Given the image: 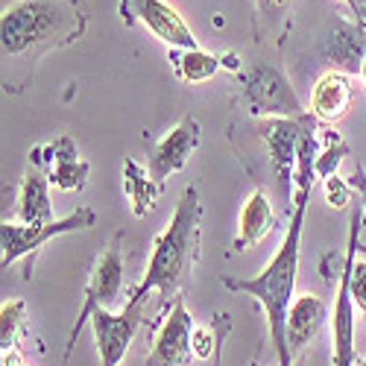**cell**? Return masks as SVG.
<instances>
[{"instance_id": "26", "label": "cell", "mask_w": 366, "mask_h": 366, "mask_svg": "<svg viewBox=\"0 0 366 366\" xmlns=\"http://www.w3.org/2000/svg\"><path fill=\"white\" fill-rule=\"evenodd\" d=\"M0 366H24V357H21V352H18V349H9V352H4V360H0Z\"/></svg>"}, {"instance_id": "27", "label": "cell", "mask_w": 366, "mask_h": 366, "mask_svg": "<svg viewBox=\"0 0 366 366\" xmlns=\"http://www.w3.org/2000/svg\"><path fill=\"white\" fill-rule=\"evenodd\" d=\"M352 15L357 18V24L366 29V0H355V9H352Z\"/></svg>"}, {"instance_id": "31", "label": "cell", "mask_w": 366, "mask_h": 366, "mask_svg": "<svg viewBox=\"0 0 366 366\" xmlns=\"http://www.w3.org/2000/svg\"><path fill=\"white\" fill-rule=\"evenodd\" d=\"M120 366H147V360L144 363H120Z\"/></svg>"}, {"instance_id": "1", "label": "cell", "mask_w": 366, "mask_h": 366, "mask_svg": "<svg viewBox=\"0 0 366 366\" xmlns=\"http://www.w3.org/2000/svg\"><path fill=\"white\" fill-rule=\"evenodd\" d=\"M88 15L79 0H15L0 18L4 44V82L24 65V85L33 82L36 62L59 47H68L85 36Z\"/></svg>"}, {"instance_id": "2", "label": "cell", "mask_w": 366, "mask_h": 366, "mask_svg": "<svg viewBox=\"0 0 366 366\" xmlns=\"http://www.w3.org/2000/svg\"><path fill=\"white\" fill-rule=\"evenodd\" d=\"M314 188H296V197L287 208V232L279 252L272 261L258 272L255 279H223V285L232 293H243L261 302L267 314V328H269V343L276 349L279 366H296L293 355L287 349V311L293 305V287H296V269H299V240H302V226H305V211H308Z\"/></svg>"}, {"instance_id": "21", "label": "cell", "mask_w": 366, "mask_h": 366, "mask_svg": "<svg viewBox=\"0 0 366 366\" xmlns=\"http://www.w3.org/2000/svg\"><path fill=\"white\" fill-rule=\"evenodd\" d=\"M24 328H26V302L24 299H6L0 305V349L4 352L18 349Z\"/></svg>"}, {"instance_id": "24", "label": "cell", "mask_w": 366, "mask_h": 366, "mask_svg": "<svg viewBox=\"0 0 366 366\" xmlns=\"http://www.w3.org/2000/svg\"><path fill=\"white\" fill-rule=\"evenodd\" d=\"M352 299H355V308L363 314L366 320V261H355L352 264Z\"/></svg>"}, {"instance_id": "32", "label": "cell", "mask_w": 366, "mask_h": 366, "mask_svg": "<svg viewBox=\"0 0 366 366\" xmlns=\"http://www.w3.org/2000/svg\"><path fill=\"white\" fill-rule=\"evenodd\" d=\"M220 360H223V349H220V355H217V360H214V366H220Z\"/></svg>"}, {"instance_id": "9", "label": "cell", "mask_w": 366, "mask_h": 366, "mask_svg": "<svg viewBox=\"0 0 366 366\" xmlns=\"http://www.w3.org/2000/svg\"><path fill=\"white\" fill-rule=\"evenodd\" d=\"M194 317L185 308V296H176L170 305V314L164 317L152 349L147 355V366H194Z\"/></svg>"}, {"instance_id": "25", "label": "cell", "mask_w": 366, "mask_h": 366, "mask_svg": "<svg viewBox=\"0 0 366 366\" xmlns=\"http://www.w3.org/2000/svg\"><path fill=\"white\" fill-rule=\"evenodd\" d=\"M258 4V12L264 15V12H279V9H285L290 0H255Z\"/></svg>"}, {"instance_id": "18", "label": "cell", "mask_w": 366, "mask_h": 366, "mask_svg": "<svg viewBox=\"0 0 366 366\" xmlns=\"http://www.w3.org/2000/svg\"><path fill=\"white\" fill-rule=\"evenodd\" d=\"M50 179L44 170L29 167L24 173L21 191H18V217L26 226H41L56 220L53 217V199H50Z\"/></svg>"}, {"instance_id": "10", "label": "cell", "mask_w": 366, "mask_h": 366, "mask_svg": "<svg viewBox=\"0 0 366 366\" xmlns=\"http://www.w3.org/2000/svg\"><path fill=\"white\" fill-rule=\"evenodd\" d=\"M120 15H127V24L141 21L159 41H164L170 50H197V36L185 24L170 4L164 0H124L120 4Z\"/></svg>"}, {"instance_id": "33", "label": "cell", "mask_w": 366, "mask_h": 366, "mask_svg": "<svg viewBox=\"0 0 366 366\" xmlns=\"http://www.w3.org/2000/svg\"><path fill=\"white\" fill-rule=\"evenodd\" d=\"M355 366H366V357H360V360H357V363H355Z\"/></svg>"}, {"instance_id": "30", "label": "cell", "mask_w": 366, "mask_h": 366, "mask_svg": "<svg viewBox=\"0 0 366 366\" xmlns=\"http://www.w3.org/2000/svg\"><path fill=\"white\" fill-rule=\"evenodd\" d=\"M357 252H363V255H366V243H357Z\"/></svg>"}, {"instance_id": "3", "label": "cell", "mask_w": 366, "mask_h": 366, "mask_svg": "<svg viewBox=\"0 0 366 366\" xmlns=\"http://www.w3.org/2000/svg\"><path fill=\"white\" fill-rule=\"evenodd\" d=\"M199 232H202V202L199 191L191 185L182 199L164 232L152 240V255L144 269V279L132 287V296L149 299V293H159L164 299V308H170V299H176L191 279V272L199 261Z\"/></svg>"}, {"instance_id": "19", "label": "cell", "mask_w": 366, "mask_h": 366, "mask_svg": "<svg viewBox=\"0 0 366 366\" xmlns=\"http://www.w3.org/2000/svg\"><path fill=\"white\" fill-rule=\"evenodd\" d=\"M124 194L129 199V208L135 217H147L156 208L159 197L164 194V182H159L149 173V167H141L135 159H124Z\"/></svg>"}, {"instance_id": "13", "label": "cell", "mask_w": 366, "mask_h": 366, "mask_svg": "<svg viewBox=\"0 0 366 366\" xmlns=\"http://www.w3.org/2000/svg\"><path fill=\"white\" fill-rule=\"evenodd\" d=\"M199 144H202V124H199L194 114L182 117L179 124L156 147H152L149 162H147L149 173L156 176L159 182H164L167 176L179 173L182 167L188 164V159L199 149Z\"/></svg>"}, {"instance_id": "28", "label": "cell", "mask_w": 366, "mask_h": 366, "mask_svg": "<svg viewBox=\"0 0 366 366\" xmlns=\"http://www.w3.org/2000/svg\"><path fill=\"white\" fill-rule=\"evenodd\" d=\"M223 68H232V71H240V65H237V56H234V53H226V56H223Z\"/></svg>"}, {"instance_id": "35", "label": "cell", "mask_w": 366, "mask_h": 366, "mask_svg": "<svg viewBox=\"0 0 366 366\" xmlns=\"http://www.w3.org/2000/svg\"><path fill=\"white\" fill-rule=\"evenodd\" d=\"M252 366H261V363H252Z\"/></svg>"}, {"instance_id": "17", "label": "cell", "mask_w": 366, "mask_h": 366, "mask_svg": "<svg viewBox=\"0 0 366 366\" xmlns=\"http://www.w3.org/2000/svg\"><path fill=\"white\" fill-rule=\"evenodd\" d=\"M276 229V211H272V202L264 191H252L249 199L243 202L240 211V226H237V237L232 243L234 252H247L249 247L261 243L264 237L272 234Z\"/></svg>"}, {"instance_id": "16", "label": "cell", "mask_w": 366, "mask_h": 366, "mask_svg": "<svg viewBox=\"0 0 366 366\" xmlns=\"http://www.w3.org/2000/svg\"><path fill=\"white\" fill-rule=\"evenodd\" d=\"M325 320H328V305L320 296L305 293V296L293 299L290 311H287V349L293 357L317 337Z\"/></svg>"}, {"instance_id": "15", "label": "cell", "mask_w": 366, "mask_h": 366, "mask_svg": "<svg viewBox=\"0 0 366 366\" xmlns=\"http://www.w3.org/2000/svg\"><path fill=\"white\" fill-rule=\"evenodd\" d=\"M352 100H355V85L349 82V76L328 71L325 76L317 79L311 91V114L320 124H337L340 117L349 114Z\"/></svg>"}, {"instance_id": "5", "label": "cell", "mask_w": 366, "mask_h": 366, "mask_svg": "<svg viewBox=\"0 0 366 366\" xmlns=\"http://www.w3.org/2000/svg\"><path fill=\"white\" fill-rule=\"evenodd\" d=\"M120 240H124V234H114V240L94 258V264H91L82 308H79L76 322L68 334L62 360H71L85 322H91V317H94L97 311H112V305L120 302V293H124V247H120Z\"/></svg>"}, {"instance_id": "29", "label": "cell", "mask_w": 366, "mask_h": 366, "mask_svg": "<svg viewBox=\"0 0 366 366\" xmlns=\"http://www.w3.org/2000/svg\"><path fill=\"white\" fill-rule=\"evenodd\" d=\"M357 76H360V82H363V88H366V59H363V65H360V74H357Z\"/></svg>"}, {"instance_id": "34", "label": "cell", "mask_w": 366, "mask_h": 366, "mask_svg": "<svg viewBox=\"0 0 366 366\" xmlns=\"http://www.w3.org/2000/svg\"><path fill=\"white\" fill-rule=\"evenodd\" d=\"M346 4H349V9H355V0H346Z\"/></svg>"}, {"instance_id": "4", "label": "cell", "mask_w": 366, "mask_h": 366, "mask_svg": "<svg viewBox=\"0 0 366 366\" xmlns=\"http://www.w3.org/2000/svg\"><path fill=\"white\" fill-rule=\"evenodd\" d=\"M363 208L360 202L349 214V243L346 255H325L322 261L334 267L337 272V299H334V314H331V366H355L360 357L355 352V299H352V264L357 261V243L363 232Z\"/></svg>"}, {"instance_id": "14", "label": "cell", "mask_w": 366, "mask_h": 366, "mask_svg": "<svg viewBox=\"0 0 366 366\" xmlns=\"http://www.w3.org/2000/svg\"><path fill=\"white\" fill-rule=\"evenodd\" d=\"M320 53L331 71L346 74V76L360 74V65L366 59V29L357 21L334 18L325 39H322Z\"/></svg>"}, {"instance_id": "11", "label": "cell", "mask_w": 366, "mask_h": 366, "mask_svg": "<svg viewBox=\"0 0 366 366\" xmlns=\"http://www.w3.org/2000/svg\"><path fill=\"white\" fill-rule=\"evenodd\" d=\"M29 164L44 170L50 185L59 191H82L88 182V173H91V164L85 159H79L76 144L68 135L56 138L53 144L36 147L29 152Z\"/></svg>"}, {"instance_id": "12", "label": "cell", "mask_w": 366, "mask_h": 366, "mask_svg": "<svg viewBox=\"0 0 366 366\" xmlns=\"http://www.w3.org/2000/svg\"><path fill=\"white\" fill-rule=\"evenodd\" d=\"M302 120H290V117H261L258 120V135L264 141L269 167H272V173H276V182L282 185L285 194L290 191V182H293V173H296Z\"/></svg>"}, {"instance_id": "20", "label": "cell", "mask_w": 366, "mask_h": 366, "mask_svg": "<svg viewBox=\"0 0 366 366\" xmlns=\"http://www.w3.org/2000/svg\"><path fill=\"white\" fill-rule=\"evenodd\" d=\"M170 65L176 79L197 85V82H208L211 76H217V71L223 68V59L205 50H170Z\"/></svg>"}, {"instance_id": "22", "label": "cell", "mask_w": 366, "mask_h": 366, "mask_svg": "<svg viewBox=\"0 0 366 366\" xmlns=\"http://www.w3.org/2000/svg\"><path fill=\"white\" fill-rule=\"evenodd\" d=\"M349 156V147L340 138V132L334 129H322V149L317 159V179H328L337 173V167L343 164V159Z\"/></svg>"}, {"instance_id": "23", "label": "cell", "mask_w": 366, "mask_h": 366, "mask_svg": "<svg viewBox=\"0 0 366 366\" xmlns=\"http://www.w3.org/2000/svg\"><path fill=\"white\" fill-rule=\"evenodd\" d=\"M352 185H349V179H343L340 173H334V176H328V179H322V194H325V202L331 205V208H349V202H352Z\"/></svg>"}, {"instance_id": "8", "label": "cell", "mask_w": 366, "mask_h": 366, "mask_svg": "<svg viewBox=\"0 0 366 366\" xmlns=\"http://www.w3.org/2000/svg\"><path fill=\"white\" fill-rule=\"evenodd\" d=\"M144 305H147V299L129 293V302L124 305V311L120 314L97 311L94 317H91L100 366H120L127 360V352H129V346L135 340L141 322H144Z\"/></svg>"}, {"instance_id": "6", "label": "cell", "mask_w": 366, "mask_h": 366, "mask_svg": "<svg viewBox=\"0 0 366 366\" xmlns=\"http://www.w3.org/2000/svg\"><path fill=\"white\" fill-rule=\"evenodd\" d=\"M240 100L255 117L302 120V117L311 114L299 103L287 74L279 71L276 65H264V62H255L247 74L240 76Z\"/></svg>"}, {"instance_id": "7", "label": "cell", "mask_w": 366, "mask_h": 366, "mask_svg": "<svg viewBox=\"0 0 366 366\" xmlns=\"http://www.w3.org/2000/svg\"><path fill=\"white\" fill-rule=\"evenodd\" d=\"M97 223V214L94 208H76L74 214L62 217V220H50V223H41V226H26V223H6L0 226V247H4V258H0V267H12L15 261L21 258H29V267H26V276H33V258L36 252L44 247L47 240L53 237H62V234H71V232H82V229H91Z\"/></svg>"}]
</instances>
